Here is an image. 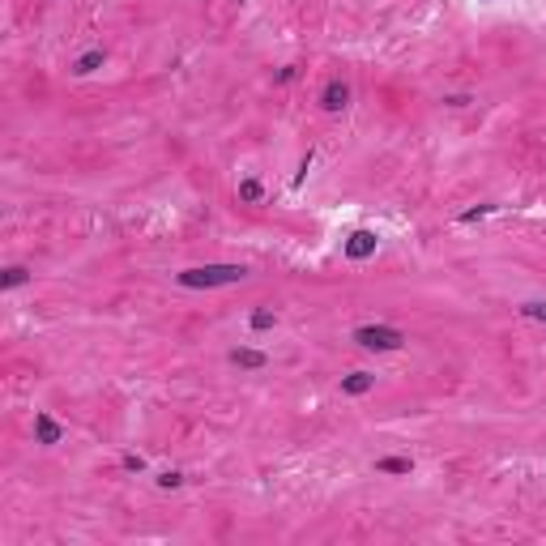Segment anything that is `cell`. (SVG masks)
<instances>
[{
  "label": "cell",
  "mask_w": 546,
  "mask_h": 546,
  "mask_svg": "<svg viewBox=\"0 0 546 546\" xmlns=\"http://www.w3.org/2000/svg\"><path fill=\"white\" fill-rule=\"evenodd\" d=\"M248 278V265H197L180 273V286L188 291H209V286H235Z\"/></svg>",
  "instance_id": "1"
},
{
  "label": "cell",
  "mask_w": 546,
  "mask_h": 546,
  "mask_svg": "<svg viewBox=\"0 0 546 546\" xmlns=\"http://www.w3.org/2000/svg\"><path fill=\"white\" fill-rule=\"evenodd\" d=\"M354 342L363 350H397L406 342V333L393 329V324H363V329H354Z\"/></svg>",
  "instance_id": "2"
},
{
  "label": "cell",
  "mask_w": 546,
  "mask_h": 546,
  "mask_svg": "<svg viewBox=\"0 0 546 546\" xmlns=\"http://www.w3.org/2000/svg\"><path fill=\"white\" fill-rule=\"evenodd\" d=\"M34 435H39V444H60L65 440V427L56 422V418H51V414H34Z\"/></svg>",
  "instance_id": "3"
},
{
  "label": "cell",
  "mask_w": 546,
  "mask_h": 546,
  "mask_svg": "<svg viewBox=\"0 0 546 546\" xmlns=\"http://www.w3.org/2000/svg\"><path fill=\"white\" fill-rule=\"evenodd\" d=\"M375 244H380L375 231H354V235L346 239V256H350V260H367V256L375 252Z\"/></svg>",
  "instance_id": "4"
},
{
  "label": "cell",
  "mask_w": 546,
  "mask_h": 546,
  "mask_svg": "<svg viewBox=\"0 0 546 546\" xmlns=\"http://www.w3.org/2000/svg\"><path fill=\"white\" fill-rule=\"evenodd\" d=\"M346 102H350V86L346 81H329L320 94V107L324 112H346Z\"/></svg>",
  "instance_id": "5"
},
{
  "label": "cell",
  "mask_w": 546,
  "mask_h": 546,
  "mask_svg": "<svg viewBox=\"0 0 546 546\" xmlns=\"http://www.w3.org/2000/svg\"><path fill=\"white\" fill-rule=\"evenodd\" d=\"M375 389V375L371 371H350L346 380H342V393L346 397H363V393H371Z\"/></svg>",
  "instance_id": "6"
},
{
  "label": "cell",
  "mask_w": 546,
  "mask_h": 546,
  "mask_svg": "<svg viewBox=\"0 0 546 546\" xmlns=\"http://www.w3.org/2000/svg\"><path fill=\"white\" fill-rule=\"evenodd\" d=\"M231 363H235V367H244V371H256V367H265L269 359H265L260 350H248V346H239V350H231Z\"/></svg>",
  "instance_id": "7"
},
{
  "label": "cell",
  "mask_w": 546,
  "mask_h": 546,
  "mask_svg": "<svg viewBox=\"0 0 546 546\" xmlns=\"http://www.w3.org/2000/svg\"><path fill=\"white\" fill-rule=\"evenodd\" d=\"M102 60H107V56H102V47H94V51H86V56L73 65V73H77V77H90L94 69H102Z\"/></svg>",
  "instance_id": "8"
},
{
  "label": "cell",
  "mask_w": 546,
  "mask_h": 546,
  "mask_svg": "<svg viewBox=\"0 0 546 546\" xmlns=\"http://www.w3.org/2000/svg\"><path fill=\"white\" fill-rule=\"evenodd\" d=\"M375 470H380V474H414V461H410V457H380Z\"/></svg>",
  "instance_id": "9"
},
{
  "label": "cell",
  "mask_w": 546,
  "mask_h": 546,
  "mask_svg": "<svg viewBox=\"0 0 546 546\" xmlns=\"http://www.w3.org/2000/svg\"><path fill=\"white\" fill-rule=\"evenodd\" d=\"M252 333H265V329H273V324H278V312L273 307H260V312H252Z\"/></svg>",
  "instance_id": "10"
},
{
  "label": "cell",
  "mask_w": 546,
  "mask_h": 546,
  "mask_svg": "<svg viewBox=\"0 0 546 546\" xmlns=\"http://www.w3.org/2000/svg\"><path fill=\"white\" fill-rule=\"evenodd\" d=\"M30 278V273L22 269V265H13V269H5V278H0V286H5V291H13V286H22Z\"/></svg>",
  "instance_id": "11"
},
{
  "label": "cell",
  "mask_w": 546,
  "mask_h": 546,
  "mask_svg": "<svg viewBox=\"0 0 546 546\" xmlns=\"http://www.w3.org/2000/svg\"><path fill=\"white\" fill-rule=\"evenodd\" d=\"M239 197H244V201H252V205H256V201H260V197H265V188H260V180H244V184H239Z\"/></svg>",
  "instance_id": "12"
},
{
  "label": "cell",
  "mask_w": 546,
  "mask_h": 546,
  "mask_svg": "<svg viewBox=\"0 0 546 546\" xmlns=\"http://www.w3.org/2000/svg\"><path fill=\"white\" fill-rule=\"evenodd\" d=\"M312 158H316V149H307V154L299 158V171H295V184H291V188H303V180H307V167H312Z\"/></svg>",
  "instance_id": "13"
},
{
  "label": "cell",
  "mask_w": 546,
  "mask_h": 546,
  "mask_svg": "<svg viewBox=\"0 0 546 546\" xmlns=\"http://www.w3.org/2000/svg\"><path fill=\"white\" fill-rule=\"evenodd\" d=\"M491 209H495V205H478V209H465V213L457 218V222H465V227H470V222H478V218H486Z\"/></svg>",
  "instance_id": "14"
},
{
  "label": "cell",
  "mask_w": 546,
  "mask_h": 546,
  "mask_svg": "<svg viewBox=\"0 0 546 546\" xmlns=\"http://www.w3.org/2000/svg\"><path fill=\"white\" fill-rule=\"evenodd\" d=\"M521 316H529V320H542V324H546V303H521Z\"/></svg>",
  "instance_id": "15"
},
{
  "label": "cell",
  "mask_w": 546,
  "mask_h": 546,
  "mask_svg": "<svg viewBox=\"0 0 546 546\" xmlns=\"http://www.w3.org/2000/svg\"><path fill=\"white\" fill-rule=\"evenodd\" d=\"M120 465H124L128 474H141V470H145V461H141L137 453H124V461H120Z\"/></svg>",
  "instance_id": "16"
},
{
  "label": "cell",
  "mask_w": 546,
  "mask_h": 546,
  "mask_svg": "<svg viewBox=\"0 0 546 546\" xmlns=\"http://www.w3.org/2000/svg\"><path fill=\"white\" fill-rule=\"evenodd\" d=\"M180 482H184V474H175V470H167V474L158 478V486H167V491H171V486H180Z\"/></svg>",
  "instance_id": "17"
},
{
  "label": "cell",
  "mask_w": 546,
  "mask_h": 546,
  "mask_svg": "<svg viewBox=\"0 0 546 546\" xmlns=\"http://www.w3.org/2000/svg\"><path fill=\"white\" fill-rule=\"evenodd\" d=\"M486 5H491V0H486Z\"/></svg>",
  "instance_id": "18"
}]
</instances>
